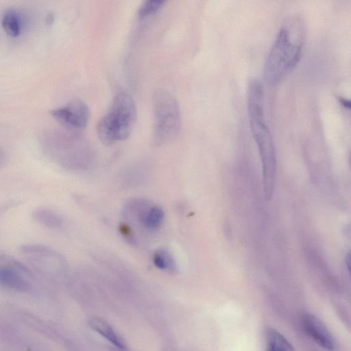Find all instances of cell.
Returning a JSON list of instances; mask_svg holds the SVG:
<instances>
[{"label":"cell","instance_id":"obj_7","mask_svg":"<svg viewBox=\"0 0 351 351\" xmlns=\"http://www.w3.org/2000/svg\"><path fill=\"white\" fill-rule=\"evenodd\" d=\"M51 115L68 130H83L90 119L89 108L83 101L74 99L66 104L51 110Z\"/></svg>","mask_w":351,"mask_h":351},{"label":"cell","instance_id":"obj_10","mask_svg":"<svg viewBox=\"0 0 351 351\" xmlns=\"http://www.w3.org/2000/svg\"><path fill=\"white\" fill-rule=\"evenodd\" d=\"M88 326L104 337L120 351H127V345L112 327L104 319L94 317L89 319Z\"/></svg>","mask_w":351,"mask_h":351},{"label":"cell","instance_id":"obj_8","mask_svg":"<svg viewBox=\"0 0 351 351\" xmlns=\"http://www.w3.org/2000/svg\"><path fill=\"white\" fill-rule=\"evenodd\" d=\"M23 263L11 257L0 258V285L17 291L27 290L29 283L26 278L29 273Z\"/></svg>","mask_w":351,"mask_h":351},{"label":"cell","instance_id":"obj_4","mask_svg":"<svg viewBox=\"0 0 351 351\" xmlns=\"http://www.w3.org/2000/svg\"><path fill=\"white\" fill-rule=\"evenodd\" d=\"M136 119V108L132 97L120 93L97 123L98 138L106 145L123 141L130 136Z\"/></svg>","mask_w":351,"mask_h":351},{"label":"cell","instance_id":"obj_6","mask_svg":"<svg viewBox=\"0 0 351 351\" xmlns=\"http://www.w3.org/2000/svg\"><path fill=\"white\" fill-rule=\"evenodd\" d=\"M19 252L26 263L43 274L62 271L66 267L65 258L45 245H23L20 247Z\"/></svg>","mask_w":351,"mask_h":351},{"label":"cell","instance_id":"obj_2","mask_svg":"<svg viewBox=\"0 0 351 351\" xmlns=\"http://www.w3.org/2000/svg\"><path fill=\"white\" fill-rule=\"evenodd\" d=\"M40 143L45 154L64 169L84 171L93 162L89 147L74 132L49 130L42 134Z\"/></svg>","mask_w":351,"mask_h":351},{"label":"cell","instance_id":"obj_13","mask_svg":"<svg viewBox=\"0 0 351 351\" xmlns=\"http://www.w3.org/2000/svg\"><path fill=\"white\" fill-rule=\"evenodd\" d=\"M266 351H295L292 345L278 330L268 328L266 332Z\"/></svg>","mask_w":351,"mask_h":351},{"label":"cell","instance_id":"obj_1","mask_svg":"<svg viewBox=\"0 0 351 351\" xmlns=\"http://www.w3.org/2000/svg\"><path fill=\"white\" fill-rule=\"evenodd\" d=\"M306 40V25L298 14L287 17L278 32L264 66V77L270 86L279 84L300 60Z\"/></svg>","mask_w":351,"mask_h":351},{"label":"cell","instance_id":"obj_12","mask_svg":"<svg viewBox=\"0 0 351 351\" xmlns=\"http://www.w3.org/2000/svg\"><path fill=\"white\" fill-rule=\"evenodd\" d=\"M152 261L156 267L170 274L178 271V265L171 252L165 248L156 250L152 256Z\"/></svg>","mask_w":351,"mask_h":351},{"label":"cell","instance_id":"obj_11","mask_svg":"<svg viewBox=\"0 0 351 351\" xmlns=\"http://www.w3.org/2000/svg\"><path fill=\"white\" fill-rule=\"evenodd\" d=\"M32 217L39 224L50 229L60 228L64 224L62 217L49 208H36L32 212Z\"/></svg>","mask_w":351,"mask_h":351},{"label":"cell","instance_id":"obj_3","mask_svg":"<svg viewBox=\"0 0 351 351\" xmlns=\"http://www.w3.org/2000/svg\"><path fill=\"white\" fill-rule=\"evenodd\" d=\"M251 132L258 149L262 166L263 190L269 200L274 193L276 175V156L273 138L266 123L264 104L252 101L247 104Z\"/></svg>","mask_w":351,"mask_h":351},{"label":"cell","instance_id":"obj_15","mask_svg":"<svg viewBox=\"0 0 351 351\" xmlns=\"http://www.w3.org/2000/svg\"><path fill=\"white\" fill-rule=\"evenodd\" d=\"M164 1L148 0L144 1L138 10L140 19H145L158 12L163 6Z\"/></svg>","mask_w":351,"mask_h":351},{"label":"cell","instance_id":"obj_9","mask_svg":"<svg viewBox=\"0 0 351 351\" xmlns=\"http://www.w3.org/2000/svg\"><path fill=\"white\" fill-rule=\"evenodd\" d=\"M302 325L306 333L317 343L328 350H333V339L324 324L314 315L306 313L302 318Z\"/></svg>","mask_w":351,"mask_h":351},{"label":"cell","instance_id":"obj_16","mask_svg":"<svg viewBox=\"0 0 351 351\" xmlns=\"http://www.w3.org/2000/svg\"><path fill=\"white\" fill-rule=\"evenodd\" d=\"M5 162V155L3 150L0 147V167H2Z\"/></svg>","mask_w":351,"mask_h":351},{"label":"cell","instance_id":"obj_5","mask_svg":"<svg viewBox=\"0 0 351 351\" xmlns=\"http://www.w3.org/2000/svg\"><path fill=\"white\" fill-rule=\"evenodd\" d=\"M153 143L156 146L172 141L181 128V112L176 99L169 92L157 90L153 95Z\"/></svg>","mask_w":351,"mask_h":351},{"label":"cell","instance_id":"obj_14","mask_svg":"<svg viewBox=\"0 0 351 351\" xmlns=\"http://www.w3.org/2000/svg\"><path fill=\"white\" fill-rule=\"evenodd\" d=\"M2 26L6 33L12 36H16L21 32V21L18 12L14 10L5 12L1 21Z\"/></svg>","mask_w":351,"mask_h":351}]
</instances>
